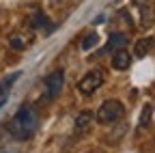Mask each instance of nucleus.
Returning <instances> with one entry per match:
<instances>
[{
    "instance_id": "nucleus-1",
    "label": "nucleus",
    "mask_w": 155,
    "mask_h": 153,
    "mask_svg": "<svg viewBox=\"0 0 155 153\" xmlns=\"http://www.w3.org/2000/svg\"><path fill=\"white\" fill-rule=\"evenodd\" d=\"M37 127H39V114H37V108L30 104L19 106V110L13 114V119L9 123L13 138H17V140H30L35 136Z\"/></svg>"
},
{
    "instance_id": "nucleus-2",
    "label": "nucleus",
    "mask_w": 155,
    "mask_h": 153,
    "mask_svg": "<svg viewBox=\"0 0 155 153\" xmlns=\"http://www.w3.org/2000/svg\"><path fill=\"white\" fill-rule=\"evenodd\" d=\"M123 114H125V106L119 99H106L99 106V110L95 112V121L101 125H112L116 121H121Z\"/></svg>"
},
{
    "instance_id": "nucleus-3",
    "label": "nucleus",
    "mask_w": 155,
    "mask_h": 153,
    "mask_svg": "<svg viewBox=\"0 0 155 153\" xmlns=\"http://www.w3.org/2000/svg\"><path fill=\"white\" fill-rule=\"evenodd\" d=\"M101 84H104V71L99 67H95V69H91L82 75V80L78 82V91L82 95H93Z\"/></svg>"
},
{
    "instance_id": "nucleus-4",
    "label": "nucleus",
    "mask_w": 155,
    "mask_h": 153,
    "mask_svg": "<svg viewBox=\"0 0 155 153\" xmlns=\"http://www.w3.org/2000/svg\"><path fill=\"white\" fill-rule=\"evenodd\" d=\"M63 80H65V73L61 69L52 71L48 78H45V97L48 99L58 97V93H61V88H63Z\"/></svg>"
},
{
    "instance_id": "nucleus-5",
    "label": "nucleus",
    "mask_w": 155,
    "mask_h": 153,
    "mask_svg": "<svg viewBox=\"0 0 155 153\" xmlns=\"http://www.w3.org/2000/svg\"><path fill=\"white\" fill-rule=\"evenodd\" d=\"M129 63H131V56H129V52H127L125 48H121V50L114 52V56H112V67H114V69L123 71V69L129 67Z\"/></svg>"
},
{
    "instance_id": "nucleus-6",
    "label": "nucleus",
    "mask_w": 155,
    "mask_h": 153,
    "mask_svg": "<svg viewBox=\"0 0 155 153\" xmlns=\"http://www.w3.org/2000/svg\"><path fill=\"white\" fill-rule=\"evenodd\" d=\"M93 121H95V114L91 112V110H84V112H80L75 117V131H86L91 125H93Z\"/></svg>"
},
{
    "instance_id": "nucleus-7",
    "label": "nucleus",
    "mask_w": 155,
    "mask_h": 153,
    "mask_svg": "<svg viewBox=\"0 0 155 153\" xmlns=\"http://www.w3.org/2000/svg\"><path fill=\"white\" fill-rule=\"evenodd\" d=\"M125 45H127V35H123V32H112V35L108 37V50L116 52V50H121V48H125Z\"/></svg>"
},
{
    "instance_id": "nucleus-8",
    "label": "nucleus",
    "mask_w": 155,
    "mask_h": 153,
    "mask_svg": "<svg viewBox=\"0 0 155 153\" xmlns=\"http://www.w3.org/2000/svg\"><path fill=\"white\" fill-rule=\"evenodd\" d=\"M151 45H153V37L140 39L138 43H136V56H138V58H144L147 54H151Z\"/></svg>"
},
{
    "instance_id": "nucleus-9",
    "label": "nucleus",
    "mask_w": 155,
    "mask_h": 153,
    "mask_svg": "<svg viewBox=\"0 0 155 153\" xmlns=\"http://www.w3.org/2000/svg\"><path fill=\"white\" fill-rule=\"evenodd\" d=\"M19 78V71H15V73H11V75H7V78L0 82V97H5V95L11 91V86L15 84V80Z\"/></svg>"
},
{
    "instance_id": "nucleus-10",
    "label": "nucleus",
    "mask_w": 155,
    "mask_h": 153,
    "mask_svg": "<svg viewBox=\"0 0 155 153\" xmlns=\"http://www.w3.org/2000/svg\"><path fill=\"white\" fill-rule=\"evenodd\" d=\"M32 24H35V26H45V32H48V35L54 30V24L48 20L43 13H35V15H32Z\"/></svg>"
},
{
    "instance_id": "nucleus-11",
    "label": "nucleus",
    "mask_w": 155,
    "mask_h": 153,
    "mask_svg": "<svg viewBox=\"0 0 155 153\" xmlns=\"http://www.w3.org/2000/svg\"><path fill=\"white\" fill-rule=\"evenodd\" d=\"M151 117H153V106L147 104V106L142 108V114H140V129H147V127L151 125Z\"/></svg>"
},
{
    "instance_id": "nucleus-12",
    "label": "nucleus",
    "mask_w": 155,
    "mask_h": 153,
    "mask_svg": "<svg viewBox=\"0 0 155 153\" xmlns=\"http://www.w3.org/2000/svg\"><path fill=\"white\" fill-rule=\"evenodd\" d=\"M28 43H30V41L26 39V37H17V35H13V37H11V45H13L15 50H26V48H28Z\"/></svg>"
},
{
    "instance_id": "nucleus-13",
    "label": "nucleus",
    "mask_w": 155,
    "mask_h": 153,
    "mask_svg": "<svg viewBox=\"0 0 155 153\" xmlns=\"http://www.w3.org/2000/svg\"><path fill=\"white\" fill-rule=\"evenodd\" d=\"M95 45H97V35L95 32H88L84 39H82V50H91Z\"/></svg>"
},
{
    "instance_id": "nucleus-14",
    "label": "nucleus",
    "mask_w": 155,
    "mask_h": 153,
    "mask_svg": "<svg viewBox=\"0 0 155 153\" xmlns=\"http://www.w3.org/2000/svg\"><path fill=\"white\" fill-rule=\"evenodd\" d=\"M127 127H129V123H125V121H121V125L114 129V134H112V138H110V142H119V138L123 136V134L127 131Z\"/></svg>"
},
{
    "instance_id": "nucleus-15",
    "label": "nucleus",
    "mask_w": 155,
    "mask_h": 153,
    "mask_svg": "<svg viewBox=\"0 0 155 153\" xmlns=\"http://www.w3.org/2000/svg\"><path fill=\"white\" fill-rule=\"evenodd\" d=\"M7 104V95H5V97H0V110H2V106Z\"/></svg>"
},
{
    "instance_id": "nucleus-16",
    "label": "nucleus",
    "mask_w": 155,
    "mask_h": 153,
    "mask_svg": "<svg viewBox=\"0 0 155 153\" xmlns=\"http://www.w3.org/2000/svg\"><path fill=\"white\" fill-rule=\"evenodd\" d=\"M0 153H11V151H0Z\"/></svg>"
}]
</instances>
